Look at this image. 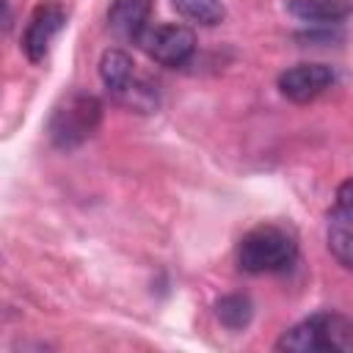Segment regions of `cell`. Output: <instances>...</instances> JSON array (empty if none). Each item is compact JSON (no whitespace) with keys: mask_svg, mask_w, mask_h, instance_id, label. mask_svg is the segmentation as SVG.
<instances>
[{"mask_svg":"<svg viewBox=\"0 0 353 353\" xmlns=\"http://www.w3.org/2000/svg\"><path fill=\"white\" fill-rule=\"evenodd\" d=\"M102 124V102L94 94L72 91L61 97L47 119V138L61 152L80 149Z\"/></svg>","mask_w":353,"mask_h":353,"instance_id":"6da1fadb","label":"cell"},{"mask_svg":"<svg viewBox=\"0 0 353 353\" xmlns=\"http://www.w3.org/2000/svg\"><path fill=\"white\" fill-rule=\"evenodd\" d=\"M295 259H298L295 237L287 229L273 223L254 226L237 243V265L243 273H251V276L290 270Z\"/></svg>","mask_w":353,"mask_h":353,"instance_id":"7a4b0ae2","label":"cell"},{"mask_svg":"<svg viewBox=\"0 0 353 353\" xmlns=\"http://www.w3.org/2000/svg\"><path fill=\"white\" fill-rule=\"evenodd\" d=\"M347 347H353V320L336 312H317L284 331L276 342V350L290 353H325Z\"/></svg>","mask_w":353,"mask_h":353,"instance_id":"3957f363","label":"cell"},{"mask_svg":"<svg viewBox=\"0 0 353 353\" xmlns=\"http://www.w3.org/2000/svg\"><path fill=\"white\" fill-rule=\"evenodd\" d=\"M141 47L146 50V55L160 63V66H185L193 52H196V33L188 25L179 22H168V25H154L143 33Z\"/></svg>","mask_w":353,"mask_h":353,"instance_id":"277c9868","label":"cell"},{"mask_svg":"<svg viewBox=\"0 0 353 353\" xmlns=\"http://www.w3.org/2000/svg\"><path fill=\"white\" fill-rule=\"evenodd\" d=\"M66 28V11L58 3H41L28 17V25L22 30V52L30 63H41L55 41V36Z\"/></svg>","mask_w":353,"mask_h":353,"instance_id":"5b68a950","label":"cell"},{"mask_svg":"<svg viewBox=\"0 0 353 353\" xmlns=\"http://www.w3.org/2000/svg\"><path fill=\"white\" fill-rule=\"evenodd\" d=\"M334 85V69L328 63H298L279 74V91L295 105H306Z\"/></svg>","mask_w":353,"mask_h":353,"instance_id":"8992f818","label":"cell"},{"mask_svg":"<svg viewBox=\"0 0 353 353\" xmlns=\"http://www.w3.org/2000/svg\"><path fill=\"white\" fill-rule=\"evenodd\" d=\"M149 17L152 0H113L108 11V25L119 39L141 44L143 33L149 30Z\"/></svg>","mask_w":353,"mask_h":353,"instance_id":"52a82bcc","label":"cell"},{"mask_svg":"<svg viewBox=\"0 0 353 353\" xmlns=\"http://www.w3.org/2000/svg\"><path fill=\"white\" fill-rule=\"evenodd\" d=\"M99 77H102L105 88L119 99V97L138 80L132 55H130L127 50H121V47L105 50L102 58H99Z\"/></svg>","mask_w":353,"mask_h":353,"instance_id":"ba28073f","label":"cell"},{"mask_svg":"<svg viewBox=\"0 0 353 353\" xmlns=\"http://www.w3.org/2000/svg\"><path fill=\"white\" fill-rule=\"evenodd\" d=\"M295 19L309 25H336L353 11V0H287Z\"/></svg>","mask_w":353,"mask_h":353,"instance_id":"9c48e42d","label":"cell"},{"mask_svg":"<svg viewBox=\"0 0 353 353\" xmlns=\"http://www.w3.org/2000/svg\"><path fill=\"white\" fill-rule=\"evenodd\" d=\"M215 317L223 328L229 331H243L251 317H254V303L248 295H240V292H232V295H223L218 298L215 303Z\"/></svg>","mask_w":353,"mask_h":353,"instance_id":"30bf717a","label":"cell"},{"mask_svg":"<svg viewBox=\"0 0 353 353\" xmlns=\"http://www.w3.org/2000/svg\"><path fill=\"white\" fill-rule=\"evenodd\" d=\"M171 6L188 22L207 25V28L223 22V17H226V8H223L221 0H171Z\"/></svg>","mask_w":353,"mask_h":353,"instance_id":"8fae6325","label":"cell"},{"mask_svg":"<svg viewBox=\"0 0 353 353\" xmlns=\"http://www.w3.org/2000/svg\"><path fill=\"white\" fill-rule=\"evenodd\" d=\"M328 251L334 254V259L342 268H347L353 273V226L331 221V226H328Z\"/></svg>","mask_w":353,"mask_h":353,"instance_id":"7c38bea8","label":"cell"},{"mask_svg":"<svg viewBox=\"0 0 353 353\" xmlns=\"http://www.w3.org/2000/svg\"><path fill=\"white\" fill-rule=\"evenodd\" d=\"M331 221L353 226V176H347L334 196V210H331Z\"/></svg>","mask_w":353,"mask_h":353,"instance_id":"4fadbf2b","label":"cell"}]
</instances>
